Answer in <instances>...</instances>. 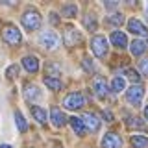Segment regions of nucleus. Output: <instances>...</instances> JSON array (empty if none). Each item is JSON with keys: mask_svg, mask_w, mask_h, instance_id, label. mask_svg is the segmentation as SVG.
Listing matches in <instances>:
<instances>
[{"mask_svg": "<svg viewBox=\"0 0 148 148\" xmlns=\"http://www.w3.org/2000/svg\"><path fill=\"white\" fill-rule=\"evenodd\" d=\"M124 85H126V83H124L122 78L115 76L113 82H111V91H113V92H120V91H124Z\"/></svg>", "mask_w": 148, "mask_h": 148, "instance_id": "22", "label": "nucleus"}, {"mask_svg": "<svg viewBox=\"0 0 148 148\" xmlns=\"http://www.w3.org/2000/svg\"><path fill=\"white\" fill-rule=\"evenodd\" d=\"M128 30L132 32V34H135V35H148V30H146V26L143 24L139 18H130L128 21Z\"/></svg>", "mask_w": 148, "mask_h": 148, "instance_id": "9", "label": "nucleus"}, {"mask_svg": "<svg viewBox=\"0 0 148 148\" xmlns=\"http://www.w3.org/2000/svg\"><path fill=\"white\" fill-rule=\"evenodd\" d=\"M21 21H22V26H24L28 32H35V30H39V26H41V15L35 9H28L24 15H22Z\"/></svg>", "mask_w": 148, "mask_h": 148, "instance_id": "1", "label": "nucleus"}, {"mask_svg": "<svg viewBox=\"0 0 148 148\" xmlns=\"http://www.w3.org/2000/svg\"><path fill=\"white\" fill-rule=\"evenodd\" d=\"M109 39H111V43L117 46V48H126V45H128V37H126L124 32H113Z\"/></svg>", "mask_w": 148, "mask_h": 148, "instance_id": "12", "label": "nucleus"}, {"mask_svg": "<svg viewBox=\"0 0 148 148\" xmlns=\"http://www.w3.org/2000/svg\"><path fill=\"white\" fill-rule=\"evenodd\" d=\"M106 8H108V9H113V8H117V2H106Z\"/></svg>", "mask_w": 148, "mask_h": 148, "instance_id": "33", "label": "nucleus"}, {"mask_svg": "<svg viewBox=\"0 0 148 148\" xmlns=\"http://www.w3.org/2000/svg\"><path fill=\"white\" fill-rule=\"evenodd\" d=\"M83 104H85V98H83V95H82V92H78V91L67 95V96H65V100H63V106L67 109H80Z\"/></svg>", "mask_w": 148, "mask_h": 148, "instance_id": "4", "label": "nucleus"}, {"mask_svg": "<svg viewBox=\"0 0 148 148\" xmlns=\"http://www.w3.org/2000/svg\"><path fill=\"white\" fill-rule=\"evenodd\" d=\"M92 87H95L96 95L100 96V98H104L106 95H108V85H106V80L102 76H96L95 82H92Z\"/></svg>", "mask_w": 148, "mask_h": 148, "instance_id": "13", "label": "nucleus"}, {"mask_svg": "<svg viewBox=\"0 0 148 148\" xmlns=\"http://www.w3.org/2000/svg\"><path fill=\"white\" fill-rule=\"evenodd\" d=\"M139 69H141V72L145 74V76H148V58H145V59L139 61Z\"/></svg>", "mask_w": 148, "mask_h": 148, "instance_id": "29", "label": "nucleus"}, {"mask_svg": "<svg viewBox=\"0 0 148 148\" xmlns=\"http://www.w3.org/2000/svg\"><path fill=\"white\" fill-rule=\"evenodd\" d=\"M39 43L45 46V48H48V50H54V48H58L59 46V37L56 32H43L39 37Z\"/></svg>", "mask_w": 148, "mask_h": 148, "instance_id": "5", "label": "nucleus"}, {"mask_svg": "<svg viewBox=\"0 0 148 148\" xmlns=\"http://www.w3.org/2000/svg\"><path fill=\"white\" fill-rule=\"evenodd\" d=\"M80 39H82L80 32H76L74 28H67V32H65V45L74 46L76 43H80Z\"/></svg>", "mask_w": 148, "mask_h": 148, "instance_id": "11", "label": "nucleus"}, {"mask_svg": "<svg viewBox=\"0 0 148 148\" xmlns=\"http://www.w3.org/2000/svg\"><path fill=\"white\" fill-rule=\"evenodd\" d=\"M2 39L6 41L8 45H11V46H17L18 43L22 41V35H21V32L17 30V26H6L2 30Z\"/></svg>", "mask_w": 148, "mask_h": 148, "instance_id": "2", "label": "nucleus"}, {"mask_svg": "<svg viewBox=\"0 0 148 148\" xmlns=\"http://www.w3.org/2000/svg\"><path fill=\"white\" fill-rule=\"evenodd\" d=\"M146 46H148V45L145 43V41H141V39H135L132 45H130V50H132V54H133V56H141V54L146 50Z\"/></svg>", "mask_w": 148, "mask_h": 148, "instance_id": "16", "label": "nucleus"}, {"mask_svg": "<svg viewBox=\"0 0 148 148\" xmlns=\"http://www.w3.org/2000/svg\"><path fill=\"white\" fill-rule=\"evenodd\" d=\"M104 117L108 119V120H111V119H113V117H111V113H109V111H104Z\"/></svg>", "mask_w": 148, "mask_h": 148, "instance_id": "34", "label": "nucleus"}, {"mask_svg": "<svg viewBox=\"0 0 148 148\" xmlns=\"http://www.w3.org/2000/svg\"><path fill=\"white\" fill-rule=\"evenodd\" d=\"M83 69H85V71L87 72H92V71H95V67H92V63H91V59L89 58H85V59H83Z\"/></svg>", "mask_w": 148, "mask_h": 148, "instance_id": "30", "label": "nucleus"}, {"mask_svg": "<svg viewBox=\"0 0 148 148\" xmlns=\"http://www.w3.org/2000/svg\"><path fill=\"white\" fill-rule=\"evenodd\" d=\"M143 96H145V89H143L141 85H133L126 91V98H128L130 104H133V106H141Z\"/></svg>", "mask_w": 148, "mask_h": 148, "instance_id": "6", "label": "nucleus"}, {"mask_svg": "<svg viewBox=\"0 0 148 148\" xmlns=\"http://www.w3.org/2000/svg\"><path fill=\"white\" fill-rule=\"evenodd\" d=\"M132 145L135 148H148V139L145 135H133L132 137Z\"/></svg>", "mask_w": 148, "mask_h": 148, "instance_id": "20", "label": "nucleus"}, {"mask_svg": "<svg viewBox=\"0 0 148 148\" xmlns=\"http://www.w3.org/2000/svg\"><path fill=\"white\" fill-rule=\"evenodd\" d=\"M0 148H13V146H9V145H0Z\"/></svg>", "mask_w": 148, "mask_h": 148, "instance_id": "36", "label": "nucleus"}, {"mask_svg": "<svg viewBox=\"0 0 148 148\" xmlns=\"http://www.w3.org/2000/svg\"><path fill=\"white\" fill-rule=\"evenodd\" d=\"M6 76L9 78V80H11V78H15V76H18V65H11V67H8Z\"/></svg>", "mask_w": 148, "mask_h": 148, "instance_id": "27", "label": "nucleus"}, {"mask_svg": "<svg viewBox=\"0 0 148 148\" xmlns=\"http://www.w3.org/2000/svg\"><path fill=\"white\" fill-rule=\"evenodd\" d=\"M48 71H50V72H56V74H58V72H59V69L56 67L54 63H50V65H48Z\"/></svg>", "mask_w": 148, "mask_h": 148, "instance_id": "32", "label": "nucleus"}, {"mask_svg": "<svg viewBox=\"0 0 148 148\" xmlns=\"http://www.w3.org/2000/svg\"><path fill=\"white\" fill-rule=\"evenodd\" d=\"M126 76H128L132 82H135V83L141 82V76H139V74H137L135 71H133V69H128V71H126Z\"/></svg>", "mask_w": 148, "mask_h": 148, "instance_id": "28", "label": "nucleus"}, {"mask_svg": "<svg viewBox=\"0 0 148 148\" xmlns=\"http://www.w3.org/2000/svg\"><path fill=\"white\" fill-rule=\"evenodd\" d=\"M145 11H146V15H148V4H145Z\"/></svg>", "mask_w": 148, "mask_h": 148, "instance_id": "37", "label": "nucleus"}, {"mask_svg": "<svg viewBox=\"0 0 148 148\" xmlns=\"http://www.w3.org/2000/svg\"><path fill=\"white\" fill-rule=\"evenodd\" d=\"M102 146L104 148H122V139L117 133H106L102 139Z\"/></svg>", "mask_w": 148, "mask_h": 148, "instance_id": "7", "label": "nucleus"}, {"mask_svg": "<svg viewBox=\"0 0 148 148\" xmlns=\"http://www.w3.org/2000/svg\"><path fill=\"white\" fill-rule=\"evenodd\" d=\"M126 126L128 128H145V122H141V119H137V117H128Z\"/></svg>", "mask_w": 148, "mask_h": 148, "instance_id": "24", "label": "nucleus"}, {"mask_svg": "<svg viewBox=\"0 0 148 148\" xmlns=\"http://www.w3.org/2000/svg\"><path fill=\"white\" fill-rule=\"evenodd\" d=\"M32 115H34V119L39 124H45L46 122V111L43 108H39V106H32Z\"/></svg>", "mask_w": 148, "mask_h": 148, "instance_id": "18", "label": "nucleus"}, {"mask_svg": "<svg viewBox=\"0 0 148 148\" xmlns=\"http://www.w3.org/2000/svg\"><path fill=\"white\" fill-rule=\"evenodd\" d=\"M22 65H24V69L28 72H37L39 71V61H37V58H34V56H26V58L22 59Z\"/></svg>", "mask_w": 148, "mask_h": 148, "instance_id": "15", "label": "nucleus"}, {"mask_svg": "<svg viewBox=\"0 0 148 148\" xmlns=\"http://www.w3.org/2000/svg\"><path fill=\"white\" fill-rule=\"evenodd\" d=\"M76 13H78V8L74 6V4H67V6H63V15L65 17L72 18V17H76Z\"/></svg>", "mask_w": 148, "mask_h": 148, "instance_id": "23", "label": "nucleus"}, {"mask_svg": "<svg viewBox=\"0 0 148 148\" xmlns=\"http://www.w3.org/2000/svg\"><path fill=\"white\" fill-rule=\"evenodd\" d=\"M50 119H52V124H54L56 128H61V126H65V122H67L63 111L59 109V108H56V106L50 109Z\"/></svg>", "mask_w": 148, "mask_h": 148, "instance_id": "10", "label": "nucleus"}, {"mask_svg": "<svg viewBox=\"0 0 148 148\" xmlns=\"http://www.w3.org/2000/svg\"><path fill=\"white\" fill-rule=\"evenodd\" d=\"M45 85L48 87V89H52V91L61 89V82H59L58 78H54V76H45Z\"/></svg>", "mask_w": 148, "mask_h": 148, "instance_id": "19", "label": "nucleus"}, {"mask_svg": "<svg viewBox=\"0 0 148 148\" xmlns=\"http://www.w3.org/2000/svg\"><path fill=\"white\" fill-rule=\"evenodd\" d=\"M83 24H85V28H87V30H91V32L96 30V21H95V17H92V15H87L85 18H83Z\"/></svg>", "mask_w": 148, "mask_h": 148, "instance_id": "25", "label": "nucleus"}, {"mask_svg": "<svg viewBox=\"0 0 148 148\" xmlns=\"http://www.w3.org/2000/svg\"><path fill=\"white\" fill-rule=\"evenodd\" d=\"M82 120H83V124H85V128L89 130V132H92V133L98 132V128H100V119L96 117L95 113H85Z\"/></svg>", "mask_w": 148, "mask_h": 148, "instance_id": "8", "label": "nucleus"}, {"mask_svg": "<svg viewBox=\"0 0 148 148\" xmlns=\"http://www.w3.org/2000/svg\"><path fill=\"white\" fill-rule=\"evenodd\" d=\"M50 22H52V24H58V22H59V18H58V15H56V13H52V15H50Z\"/></svg>", "mask_w": 148, "mask_h": 148, "instance_id": "31", "label": "nucleus"}, {"mask_svg": "<svg viewBox=\"0 0 148 148\" xmlns=\"http://www.w3.org/2000/svg\"><path fill=\"white\" fill-rule=\"evenodd\" d=\"M108 22L109 24H115V26H120L124 22V15H120V13H115V15H111L108 18Z\"/></svg>", "mask_w": 148, "mask_h": 148, "instance_id": "26", "label": "nucleus"}, {"mask_svg": "<svg viewBox=\"0 0 148 148\" xmlns=\"http://www.w3.org/2000/svg\"><path fill=\"white\" fill-rule=\"evenodd\" d=\"M24 96H26L28 102H34V100H37L41 96V92H39V89H37V85H34V83H26L24 85Z\"/></svg>", "mask_w": 148, "mask_h": 148, "instance_id": "14", "label": "nucleus"}, {"mask_svg": "<svg viewBox=\"0 0 148 148\" xmlns=\"http://www.w3.org/2000/svg\"><path fill=\"white\" fill-rule=\"evenodd\" d=\"M69 120H71V126H72L74 132H76V135H83V133H85V124H83V120H82V119H78V117H71Z\"/></svg>", "mask_w": 148, "mask_h": 148, "instance_id": "17", "label": "nucleus"}, {"mask_svg": "<svg viewBox=\"0 0 148 148\" xmlns=\"http://www.w3.org/2000/svg\"><path fill=\"white\" fill-rule=\"evenodd\" d=\"M145 119L148 120V106H145Z\"/></svg>", "mask_w": 148, "mask_h": 148, "instance_id": "35", "label": "nucleus"}, {"mask_svg": "<svg viewBox=\"0 0 148 148\" xmlns=\"http://www.w3.org/2000/svg\"><path fill=\"white\" fill-rule=\"evenodd\" d=\"M15 122H17L18 132H21V133H24L26 130H28V124H26V120H24V117H22L21 111H15Z\"/></svg>", "mask_w": 148, "mask_h": 148, "instance_id": "21", "label": "nucleus"}, {"mask_svg": "<svg viewBox=\"0 0 148 148\" xmlns=\"http://www.w3.org/2000/svg\"><path fill=\"white\" fill-rule=\"evenodd\" d=\"M91 48L96 58H104L108 54V39L104 35H95L91 39Z\"/></svg>", "mask_w": 148, "mask_h": 148, "instance_id": "3", "label": "nucleus"}]
</instances>
